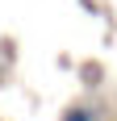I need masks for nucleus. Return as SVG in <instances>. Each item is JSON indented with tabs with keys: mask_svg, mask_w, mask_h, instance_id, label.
Returning a JSON list of instances; mask_svg holds the SVG:
<instances>
[{
	"mask_svg": "<svg viewBox=\"0 0 117 121\" xmlns=\"http://www.w3.org/2000/svg\"><path fill=\"white\" fill-rule=\"evenodd\" d=\"M96 117H100L96 104H71V109L63 113V121H96Z\"/></svg>",
	"mask_w": 117,
	"mask_h": 121,
	"instance_id": "nucleus-1",
	"label": "nucleus"
}]
</instances>
